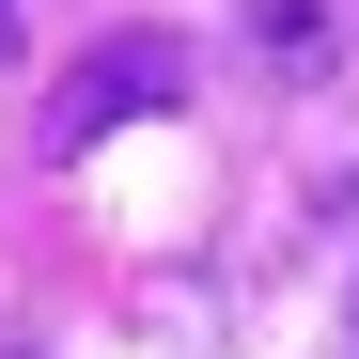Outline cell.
<instances>
[{
    "label": "cell",
    "mask_w": 359,
    "mask_h": 359,
    "mask_svg": "<svg viewBox=\"0 0 359 359\" xmlns=\"http://www.w3.org/2000/svg\"><path fill=\"white\" fill-rule=\"evenodd\" d=\"M172 94H188V47H172V32H109L94 63L63 79V109H47V141H63V156H94L109 126H141V109H172Z\"/></svg>",
    "instance_id": "6da1fadb"
},
{
    "label": "cell",
    "mask_w": 359,
    "mask_h": 359,
    "mask_svg": "<svg viewBox=\"0 0 359 359\" xmlns=\"http://www.w3.org/2000/svg\"><path fill=\"white\" fill-rule=\"evenodd\" d=\"M250 47L281 79H328V0H250Z\"/></svg>",
    "instance_id": "7a4b0ae2"
},
{
    "label": "cell",
    "mask_w": 359,
    "mask_h": 359,
    "mask_svg": "<svg viewBox=\"0 0 359 359\" xmlns=\"http://www.w3.org/2000/svg\"><path fill=\"white\" fill-rule=\"evenodd\" d=\"M0 32H16V0H0Z\"/></svg>",
    "instance_id": "3957f363"
}]
</instances>
